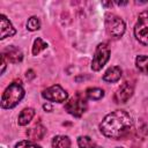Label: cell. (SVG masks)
<instances>
[{
	"instance_id": "19",
	"label": "cell",
	"mask_w": 148,
	"mask_h": 148,
	"mask_svg": "<svg viewBox=\"0 0 148 148\" xmlns=\"http://www.w3.org/2000/svg\"><path fill=\"white\" fill-rule=\"evenodd\" d=\"M27 28L30 30V31H35V30H38L40 28V23H39V20L36 17V16H31L28 22H27Z\"/></svg>"
},
{
	"instance_id": "10",
	"label": "cell",
	"mask_w": 148,
	"mask_h": 148,
	"mask_svg": "<svg viewBox=\"0 0 148 148\" xmlns=\"http://www.w3.org/2000/svg\"><path fill=\"white\" fill-rule=\"evenodd\" d=\"M46 133V128L40 124V123H36L34 126H31L28 131H27V135L30 140L32 141H39L43 139V136Z\"/></svg>"
},
{
	"instance_id": "11",
	"label": "cell",
	"mask_w": 148,
	"mask_h": 148,
	"mask_svg": "<svg viewBox=\"0 0 148 148\" xmlns=\"http://www.w3.org/2000/svg\"><path fill=\"white\" fill-rule=\"evenodd\" d=\"M13 35H15V29L13 28L9 20L5 15H1V36H0V38L5 39L6 37H10Z\"/></svg>"
},
{
	"instance_id": "9",
	"label": "cell",
	"mask_w": 148,
	"mask_h": 148,
	"mask_svg": "<svg viewBox=\"0 0 148 148\" xmlns=\"http://www.w3.org/2000/svg\"><path fill=\"white\" fill-rule=\"evenodd\" d=\"M2 56L10 62L13 64H18L20 61H22L23 59V53L22 51L16 47V46H7L3 51H2Z\"/></svg>"
},
{
	"instance_id": "1",
	"label": "cell",
	"mask_w": 148,
	"mask_h": 148,
	"mask_svg": "<svg viewBox=\"0 0 148 148\" xmlns=\"http://www.w3.org/2000/svg\"><path fill=\"white\" fill-rule=\"evenodd\" d=\"M133 126L131 116L124 110H116L109 113L102 120L99 128L101 132L111 139H121L126 136Z\"/></svg>"
},
{
	"instance_id": "13",
	"label": "cell",
	"mask_w": 148,
	"mask_h": 148,
	"mask_svg": "<svg viewBox=\"0 0 148 148\" xmlns=\"http://www.w3.org/2000/svg\"><path fill=\"white\" fill-rule=\"evenodd\" d=\"M34 116H35L34 109H31V108L23 109L21 111V113L18 114V125H21V126L27 125L28 123H30V120L34 118Z\"/></svg>"
},
{
	"instance_id": "18",
	"label": "cell",
	"mask_w": 148,
	"mask_h": 148,
	"mask_svg": "<svg viewBox=\"0 0 148 148\" xmlns=\"http://www.w3.org/2000/svg\"><path fill=\"white\" fill-rule=\"evenodd\" d=\"M47 47V44L42 39V38H37L34 42V46H32V54L37 56L42 50H45Z\"/></svg>"
},
{
	"instance_id": "17",
	"label": "cell",
	"mask_w": 148,
	"mask_h": 148,
	"mask_svg": "<svg viewBox=\"0 0 148 148\" xmlns=\"http://www.w3.org/2000/svg\"><path fill=\"white\" fill-rule=\"evenodd\" d=\"M86 95L90 99L98 101V99H101L104 96V91L101 88H88L86 90Z\"/></svg>"
},
{
	"instance_id": "7",
	"label": "cell",
	"mask_w": 148,
	"mask_h": 148,
	"mask_svg": "<svg viewBox=\"0 0 148 148\" xmlns=\"http://www.w3.org/2000/svg\"><path fill=\"white\" fill-rule=\"evenodd\" d=\"M42 96L44 98H46L47 101L51 102H57V103H61L67 99L68 94L66 92V90H64L59 84H54L47 89H45L42 92Z\"/></svg>"
},
{
	"instance_id": "23",
	"label": "cell",
	"mask_w": 148,
	"mask_h": 148,
	"mask_svg": "<svg viewBox=\"0 0 148 148\" xmlns=\"http://www.w3.org/2000/svg\"><path fill=\"white\" fill-rule=\"evenodd\" d=\"M44 109H45V110H51V106H50L49 104H44Z\"/></svg>"
},
{
	"instance_id": "2",
	"label": "cell",
	"mask_w": 148,
	"mask_h": 148,
	"mask_svg": "<svg viewBox=\"0 0 148 148\" xmlns=\"http://www.w3.org/2000/svg\"><path fill=\"white\" fill-rule=\"evenodd\" d=\"M24 96V89L21 86V81L12 82L2 94L1 106L3 109H12L20 103Z\"/></svg>"
},
{
	"instance_id": "22",
	"label": "cell",
	"mask_w": 148,
	"mask_h": 148,
	"mask_svg": "<svg viewBox=\"0 0 148 148\" xmlns=\"http://www.w3.org/2000/svg\"><path fill=\"white\" fill-rule=\"evenodd\" d=\"M116 3H117V5H119V6H123V5H127V1H125V2H120V1H117Z\"/></svg>"
},
{
	"instance_id": "3",
	"label": "cell",
	"mask_w": 148,
	"mask_h": 148,
	"mask_svg": "<svg viewBox=\"0 0 148 148\" xmlns=\"http://www.w3.org/2000/svg\"><path fill=\"white\" fill-rule=\"evenodd\" d=\"M105 30L113 39H118L125 32V22L114 14H108L105 16Z\"/></svg>"
},
{
	"instance_id": "24",
	"label": "cell",
	"mask_w": 148,
	"mask_h": 148,
	"mask_svg": "<svg viewBox=\"0 0 148 148\" xmlns=\"http://www.w3.org/2000/svg\"><path fill=\"white\" fill-rule=\"evenodd\" d=\"M117 148H121V147H117Z\"/></svg>"
},
{
	"instance_id": "20",
	"label": "cell",
	"mask_w": 148,
	"mask_h": 148,
	"mask_svg": "<svg viewBox=\"0 0 148 148\" xmlns=\"http://www.w3.org/2000/svg\"><path fill=\"white\" fill-rule=\"evenodd\" d=\"M15 148H40V147L31 141H21L18 143H16Z\"/></svg>"
},
{
	"instance_id": "15",
	"label": "cell",
	"mask_w": 148,
	"mask_h": 148,
	"mask_svg": "<svg viewBox=\"0 0 148 148\" xmlns=\"http://www.w3.org/2000/svg\"><path fill=\"white\" fill-rule=\"evenodd\" d=\"M135 65L141 73L148 74V56H138L135 59Z\"/></svg>"
},
{
	"instance_id": "16",
	"label": "cell",
	"mask_w": 148,
	"mask_h": 148,
	"mask_svg": "<svg viewBox=\"0 0 148 148\" xmlns=\"http://www.w3.org/2000/svg\"><path fill=\"white\" fill-rule=\"evenodd\" d=\"M77 145L80 148H102L99 146H97L89 136H79L77 139Z\"/></svg>"
},
{
	"instance_id": "21",
	"label": "cell",
	"mask_w": 148,
	"mask_h": 148,
	"mask_svg": "<svg viewBox=\"0 0 148 148\" xmlns=\"http://www.w3.org/2000/svg\"><path fill=\"white\" fill-rule=\"evenodd\" d=\"M25 76H27L28 80L34 79V77H35V73H34V71H32V69H29V71L27 72V74H25Z\"/></svg>"
},
{
	"instance_id": "6",
	"label": "cell",
	"mask_w": 148,
	"mask_h": 148,
	"mask_svg": "<svg viewBox=\"0 0 148 148\" xmlns=\"http://www.w3.org/2000/svg\"><path fill=\"white\" fill-rule=\"evenodd\" d=\"M110 58V49L106 43H101L97 45L95 50V54L91 61V69L92 71H99L102 67L106 64V61Z\"/></svg>"
},
{
	"instance_id": "4",
	"label": "cell",
	"mask_w": 148,
	"mask_h": 148,
	"mask_svg": "<svg viewBox=\"0 0 148 148\" xmlns=\"http://www.w3.org/2000/svg\"><path fill=\"white\" fill-rule=\"evenodd\" d=\"M65 110L74 117H81L87 110V101L80 92H76L75 96L65 104Z\"/></svg>"
},
{
	"instance_id": "14",
	"label": "cell",
	"mask_w": 148,
	"mask_h": 148,
	"mask_svg": "<svg viewBox=\"0 0 148 148\" xmlns=\"http://www.w3.org/2000/svg\"><path fill=\"white\" fill-rule=\"evenodd\" d=\"M52 148H71V140L65 135H57L52 140Z\"/></svg>"
},
{
	"instance_id": "8",
	"label": "cell",
	"mask_w": 148,
	"mask_h": 148,
	"mask_svg": "<svg viewBox=\"0 0 148 148\" xmlns=\"http://www.w3.org/2000/svg\"><path fill=\"white\" fill-rule=\"evenodd\" d=\"M133 90H134V86L132 82H128V81H125L118 89L117 91L114 92V96H113V99L116 103L120 104V103H126L130 97L133 95Z\"/></svg>"
},
{
	"instance_id": "12",
	"label": "cell",
	"mask_w": 148,
	"mask_h": 148,
	"mask_svg": "<svg viewBox=\"0 0 148 148\" xmlns=\"http://www.w3.org/2000/svg\"><path fill=\"white\" fill-rule=\"evenodd\" d=\"M121 77V69L118 66L110 67L103 75V80L105 82H117Z\"/></svg>"
},
{
	"instance_id": "5",
	"label": "cell",
	"mask_w": 148,
	"mask_h": 148,
	"mask_svg": "<svg viewBox=\"0 0 148 148\" xmlns=\"http://www.w3.org/2000/svg\"><path fill=\"white\" fill-rule=\"evenodd\" d=\"M135 38L143 45H148V12L139 14L138 22L134 27Z\"/></svg>"
}]
</instances>
